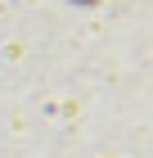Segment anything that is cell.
I'll list each match as a JSON object with an SVG mask.
<instances>
[{
	"label": "cell",
	"mask_w": 153,
	"mask_h": 158,
	"mask_svg": "<svg viewBox=\"0 0 153 158\" xmlns=\"http://www.w3.org/2000/svg\"><path fill=\"white\" fill-rule=\"evenodd\" d=\"M86 5H90V0H86Z\"/></svg>",
	"instance_id": "6da1fadb"
}]
</instances>
